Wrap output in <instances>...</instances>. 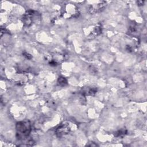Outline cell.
I'll return each instance as SVG.
<instances>
[{"instance_id":"6","label":"cell","mask_w":147,"mask_h":147,"mask_svg":"<svg viewBox=\"0 0 147 147\" xmlns=\"http://www.w3.org/2000/svg\"><path fill=\"white\" fill-rule=\"evenodd\" d=\"M71 131V127L68 122H63L56 129L55 133L57 137H62L68 134Z\"/></svg>"},{"instance_id":"12","label":"cell","mask_w":147,"mask_h":147,"mask_svg":"<svg viewBox=\"0 0 147 147\" xmlns=\"http://www.w3.org/2000/svg\"><path fill=\"white\" fill-rule=\"evenodd\" d=\"M137 4H138V5H139V6H141V5H144V1H137Z\"/></svg>"},{"instance_id":"11","label":"cell","mask_w":147,"mask_h":147,"mask_svg":"<svg viewBox=\"0 0 147 147\" xmlns=\"http://www.w3.org/2000/svg\"><path fill=\"white\" fill-rule=\"evenodd\" d=\"M22 55H23V56H24L25 58H26V59H29V60H30V59H31L32 58V55H31L30 54L28 53V52H25V51H24V52H22Z\"/></svg>"},{"instance_id":"5","label":"cell","mask_w":147,"mask_h":147,"mask_svg":"<svg viewBox=\"0 0 147 147\" xmlns=\"http://www.w3.org/2000/svg\"><path fill=\"white\" fill-rule=\"evenodd\" d=\"M107 2L106 1H99L96 3L90 5L88 9V11L91 14L100 13L107 6Z\"/></svg>"},{"instance_id":"10","label":"cell","mask_w":147,"mask_h":147,"mask_svg":"<svg viewBox=\"0 0 147 147\" xmlns=\"http://www.w3.org/2000/svg\"><path fill=\"white\" fill-rule=\"evenodd\" d=\"M57 84L60 86L64 87L67 85L68 81L65 78L61 76H59L57 79Z\"/></svg>"},{"instance_id":"4","label":"cell","mask_w":147,"mask_h":147,"mask_svg":"<svg viewBox=\"0 0 147 147\" xmlns=\"http://www.w3.org/2000/svg\"><path fill=\"white\" fill-rule=\"evenodd\" d=\"M65 57L63 54L52 52L45 56V60L51 66H56L64 60Z\"/></svg>"},{"instance_id":"9","label":"cell","mask_w":147,"mask_h":147,"mask_svg":"<svg viewBox=\"0 0 147 147\" xmlns=\"http://www.w3.org/2000/svg\"><path fill=\"white\" fill-rule=\"evenodd\" d=\"M127 131L125 128H122V129H120L119 130H118V131H117L115 133L114 136L117 137H122L127 134Z\"/></svg>"},{"instance_id":"8","label":"cell","mask_w":147,"mask_h":147,"mask_svg":"<svg viewBox=\"0 0 147 147\" xmlns=\"http://www.w3.org/2000/svg\"><path fill=\"white\" fill-rule=\"evenodd\" d=\"M102 25L99 24H97L95 27L92 30V36H98L101 33H102Z\"/></svg>"},{"instance_id":"7","label":"cell","mask_w":147,"mask_h":147,"mask_svg":"<svg viewBox=\"0 0 147 147\" xmlns=\"http://www.w3.org/2000/svg\"><path fill=\"white\" fill-rule=\"evenodd\" d=\"M97 92V88L95 87H86L82 88V94L84 96L94 95Z\"/></svg>"},{"instance_id":"3","label":"cell","mask_w":147,"mask_h":147,"mask_svg":"<svg viewBox=\"0 0 147 147\" xmlns=\"http://www.w3.org/2000/svg\"><path fill=\"white\" fill-rule=\"evenodd\" d=\"M62 16L65 18L78 17L80 14L79 8L73 4H67L62 10Z\"/></svg>"},{"instance_id":"2","label":"cell","mask_w":147,"mask_h":147,"mask_svg":"<svg viewBox=\"0 0 147 147\" xmlns=\"http://www.w3.org/2000/svg\"><path fill=\"white\" fill-rule=\"evenodd\" d=\"M40 18V14L34 10L26 11L22 16V21L24 26L28 27Z\"/></svg>"},{"instance_id":"1","label":"cell","mask_w":147,"mask_h":147,"mask_svg":"<svg viewBox=\"0 0 147 147\" xmlns=\"http://www.w3.org/2000/svg\"><path fill=\"white\" fill-rule=\"evenodd\" d=\"M17 137L20 140L28 138L32 130L31 123L29 120L20 121L16 125Z\"/></svg>"}]
</instances>
